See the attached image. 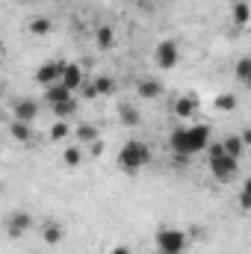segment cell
Segmentation results:
<instances>
[{"label":"cell","instance_id":"6da1fadb","mask_svg":"<svg viewBox=\"0 0 251 254\" xmlns=\"http://www.w3.org/2000/svg\"><path fill=\"white\" fill-rule=\"evenodd\" d=\"M169 148L175 151V157H192L198 151L210 148V127L207 125H187V127H175L169 133Z\"/></svg>","mask_w":251,"mask_h":254},{"label":"cell","instance_id":"7a4b0ae2","mask_svg":"<svg viewBox=\"0 0 251 254\" xmlns=\"http://www.w3.org/2000/svg\"><path fill=\"white\" fill-rule=\"evenodd\" d=\"M151 163V148L145 145V142H139V139H130L122 145V151H119V169H125V172H139V169H145Z\"/></svg>","mask_w":251,"mask_h":254},{"label":"cell","instance_id":"3957f363","mask_svg":"<svg viewBox=\"0 0 251 254\" xmlns=\"http://www.w3.org/2000/svg\"><path fill=\"white\" fill-rule=\"evenodd\" d=\"M154 243H157V252H163V254H181L189 246L187 234L181 228H160Z\"/></svg>","mask_w":251,"mask_h":254},{"label":"cell","instance_id":"277c9868","mask_svg":"<svg viewBox=\"0 0 251 254\" xmlns=\"http://www.w3.org/2000/svg\"><path fill=\"white\" fill-rule=\"evenodd\" d=\"M210 163V172H213V178L219 181V184H231L237 175H240V160L237 157H219V160H207Z\"/></svg>","mask_w":251,"mask_h":254},{"label":"cell","instance_id":"5b68a950","mask_svg":"<svg viewBox=\"0 0 251 254\" xmlns=\"http://www.w3.org/2000/svg\"><path fill=\"white\" fill-rule=\"evenodd\" d=\"M181 60V48H178V42H172V39H163L157 48H154V63L157 68H163V71H172L175 65Z\"/></svg>","mask_w":251,"mask_h":254},{"label":"cell","instance_id":"8992f818","mask_svg":"<svg viewBox=\"0 0 251 254\" xmlns=\"http://www.w3.org/2000/svg\"><path fill=\"white\" fill-rule=\"evenodd\" d=\"M36 116H39V101H33V98H18V101L12 104V119L33 125Z\"/></svg>","mask_w":251,"mask_h":254},{"label":"cell","instance_id":"52a82bcc","mask_svg":"<svg viewBox=\"0 0 251 254\" xmlns=\"http://www.w3.org/2000/svg\"><path fill=\"white\" fill-rule=\"evenodd\" d=\"M63 68L65 63H45V65H39V71H36V83L39 86H54V83H60L63 80Z\"/></svg>","mask_w":251,"mask_h":254},{"label":"cell","instance_id":"ba28073f","mask_svg":"<svg viewBox=\"0 0 251 254\" xmlns=\"http://www.w3.org/2000/svg\"><path fill=\"white\" fill-rule=\"evenodd\" d=\"M30 225H33V216L24 213V210H15V213L6 219V231H9V237H21L24 231H30Z\"/></svg>","mask_w":251,"mask_h":254},{"label":"cell","instance_id":"9c48e42d","mask_svg":"<svg viewBox=\"0 0 251 254\" xmlns=\"http://www.w3.org/2000/svg\"><path fill=\"white\" fill-rule=\"evenodd\" d=\"M136 95H139L142 101H154V98L163 95V83L154 80V77H142V80L136 83Z\"/></svg>","mask_w":251,"mask_h":254},{"label":"cell","instance_id":"30bf717a","mask_svg":"<svg viewBox=\"0 0 251 254\" xmlns=\"http://www.w3.org/2000/svg\"><path fill=\"white\" fill-rule=\"evenodd\" d=\"M195 113H198V98H195V95H181V98L175 101V116H178L181 122H189Z\"/></svg>","mask_w":251,"mask_h":254},{"label":"cell","instance_id":"8fae6325","mask_svg":"<svg viewBox=\"0 0 251 254\" xmlns=\"http://www.w3.org/2000/svg\"><path fill=\"white\" fill-rule=\"evenodd\" d=\"M60 83H65L71 92H74V89H80V86L86 83V77H83V68H80L77 63H65V68H63V80H60Z\"/></svg>","mask_w":251,"mask_h":254},{"label":"cell","instance_id":"7c38bea8","mask_svg":"<svg viewBox=\"0 0 251 254\" xmlns=\"http://www.w3.org/2000/svg\"><path fill=\"white\" fill-rule=\"evenodd\" d=\"M71 98H74V92H71L65 83H54V86L45 89V104H51V107H57V104H63V101H71Z\"/></svg>","mask_w":251,"mask_h":254},{"label":"cell","instance_id":"4fadbf2b","mask_svg":"<svg viewBox=\"0 0 251 254\" xmlns=\"http://www.w3.org/2000/svg\"><path fill=\"white\" fill-rule=\"evenodd\" d=\"M231 18H234V27H237V30H246V27H249V21H251V3H249V0H237V3H234Z\"/></svg>","mask_w":251,"mask_h":254},{"label":"cell","instance_id":"5bb4252c","mask_svg":"<svg viewBox=\"0 0 251 254\" xmlns=\"http://www.w3.org/2000/svg\"><path fill=\"white\" fill-rule=\"evenodd\" d=\"M42 240H45L48 246H60V243H63V225H60L57 219H48V222L42 225Z\"/></svg>","mask_w":251,"mask_h":254},{"label":"cell","instance_id":"9a60e30c","mask_svg":"<svg viewBox=\"0 0 251 254\" xmlns=\"http://www.w3.org/2000/svg\"><path fill=\"white\" fill-rule=\"evenodd\" d=\"M234 77H237L243 86H251V54H246V57L237 60V65H234Z\"/></svg>","mask_w":251,"mask_h":254},{"label":"cell","instance_id":"2e32d148","mask_svg":"<svg viewBox=\"0 0 251 254\" xmlns=\"http://www.w3.org/2000/svg\"><path fill=\"white\" fill-rule=\"evenodd\" d=\"M119 119H122V125H127V127L142 125V113H139L133 104H119Z\"/></svg>","mask_w":251,"mask_h":254},{"label":"cell","instance_id":"e0dca14e","mask_svg":"<svg viewBox=\"0 0 251 254\" xmlns=\"http://www.w3.org/2000/svg\"><path fill=\"white\" fill-rule=\"evenodd\" d=\"M95 45H98L101 51H110V48L116 45V33H113V27H110V24H104V27H98V30H95Z\"/></svg>","mask_w":251,"mask_h":254},{"label":"cell","instance_id":"ac0fdd59","mask_svg":"<svg viewBox=\"0 0 251 254\" xmlns=\"http://www.w3.org/2000/svg\"><path fill=\"white\" fill-rule=\"evenodd\" d=\"M222 145H225V151H228V157H243L246 154V142H243V136H237V133H231V136H225L222 139Z\"/></svg>","mask_w":251,"mask_h":254},{"label":"cell","instance_id":"d6986e66","mask_svg":"<svg viewBox=\"0 0 251 254\" xmlns=\"http://www.w3.org/2000/svg\"><path fill=\"white\" fill-rule=\"evenodd\" d=\"M9 133H12V139H18V142H30V139H33V127L27 125V122H18V119L9 122Z\"/></svg>","mask_w":251,"mask_h":254},{"label":"cell","instance_id":"ffe728a7","mask_svg":"<svg viewBox=\"0 0 251 254\" xmlns=\"http://www.w3.org/2000/svg\"><path fill=\"white\" fill-rule=\"evenodd\" d=\"M213 107H216L219 113H234V110H237V95L222 92V95H216V98H213Z\"/></svg>","mask_w":251,"mask_h":254},{"label":"cell","instance_id":"44dd1931","mask_svg":"<svg viewBox=\"0 0 251 254\" xmlns=\"http://www.w3.org/2000/svg\"><path fill=\"white\" fill-rule=\"evenodd\" d=\"M92 83H95V89H98V98H104V95H113V92H116V80H113L110 74H98Z\"/></svg>","mask_w":251,"mask_h":254},{"label":"cell","instance_id":"7402d4cb","mask_svg":"<svg viewBox=\"0 0 251 254\" xmlns=\"http://www.w3.org/2000/svg\"><path fill=\"white\" fill-rule=\"evenodd\" d=\"M27 30H30L33 36H39V39H42V36H48V33L54 30V21H51V18H33Z\"/></svg>","mask_w":251,"mask_h":254},{"label":"cell","instance_id":"603a6c76","mask_svg":"<svg viewBox=\"0 0 251 254\" xmlns=\"http://www.w3.org/2000/svg\"><path fill=\"white\" fill-rule=\"evenodd\" d=\"M74 133H77V139H80V142H89V145L101 139V133H98V127H95V125H77V127H74Z\"/></svg>","mask_w":251,"mask_h":254},{"label":"cell","instance_id":"cb8c5ba5","mask_svg":"<svg viewBox=\"0 0 251 254\" xmlns=\"http://www.w3.org/2000/svg\"><path fill=\"white\" fill-rule=\"evenodd\" d=\"M48 136H51V142H63V139H68V136H71V125H68V122H63V119H57Z\"/></svg>","mask_w":251,"mask_h":254},{"label":"cell","instance_id":"d4e9b609","mask_svg":"<svg viewBox=\"0 0 251 254\" xmlns=\"http://www.w3.org/2000/svg\"><path fill=\"white\" fill-rule=\"evenodd\" d=\"M51 110H54V116H57V119H63V122H68V119H71V116L77 113V101L71 98V101H63V104L51 107Z\"/></svg>","mask_w":251,"mask_h":254},{"label":"cell","instance_id":"484cf974","mask_svg":"<svg viewBox=\"0 0 251 254\" xmlns=\"http://www.w3.org/2000/svg\"><path fill=\"white\" fill-rule=\"evenodd\" d=\"M80 160H83V148L68 145V148L63 151V163H65V166H71V169H74V166H80Z\"/></svg>","mask_w":251,"mask_h":254},{"label":"cell","instance_id":"4316f807","mask_svg":"<svg viewBox=\"0 0 251 254\" xmlns=\"http://www.w3.org/2000/svg\"><path fill=\"white\" fill-rule=\"evenodd\" d=\"M228 151H225V145L222 142H213L210 148H207V160H219V157H225Z\"/></svg>","mask_w":251,"mask_h":254},{"label":"cell","instance_id":"83f0119b","mask_svg":"<svg viewBox=\"0 0 251 254\" xmlns=\"http://www.w3.org/2000/svg\"><path fill=\"white\" fill-rule=\"evenodd\" d=\"M237 207H240L243 213H249V210H251V192L240 190V195H237Z\"/></svg>","mask_w":251,"mask_h":254},{"label":"cell","instance_id":"f1b7e54d","mask_svg":"<svg viewBox=\"0 0 251 254\" xmlns=\"http://www.w3.org/2000/svg\"><path fill=\"white\" fill-rule=\"evenodd\" d=\"M104 148H107V145H104V139H98V142H92V145H89V151H92L95 157H101V154H104Z\"/></svg>","mask_w":251,"mask_h":254},{"label":"cell","instance_id":"f546056e","mask_svg":"<svg viewBox=\"0 0 251 254\" xmlns=\"http://www.w3.org/2000/svg\"><path fill=\"white\" fill-rule=\"evenodd\" d=\"M240 136H243V142H246V148H251V125L246 127V130H243Z\"/></svg>","mask_w":251,"mask_h":254},{"label":"cell","instance_id":"4dcf8cb0","mask_svg":"<svg viewBox=\"0 0 251 254\" xmlns=\"http://www.w3.org/2000/svg\"><path fill=\"white\" fill-rule=\"evenodd\" d=\"M110 254H130V249H127V246H116Z\"/></svg>","mask_w":251,"mask_h":254},{"label":"cell","instance_id":"1f68e13d","mask_svg":"<svg viewBox=\"0 0 251 254\" xmlns=\"http://www.w3.org/2000/svg\"><path fill=\"white\" fill-rule=\"evenodd\" d=\"M243 190H246V192H251V175L246 178V184H243Z\"/></svg>","mask_w":251,"mask_h":254},{"label":"cell","instance_id":"d6a6232c","mask_svg":"<svg viewBox=\"0 0 251 254\" xmlns=\"http://www.w3.org/2000/svg\"><path fill=\"white\" fill-rule=\"evenodd\" d=\"M157 254H163V252H157Z\"/></svg>","mask_w":251,"mask_h":254}]
</instances>
